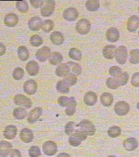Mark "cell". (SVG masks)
Wrapping results in <instances>:
<instances>
[{
	"label": "cell",
	"mask_w": 139,
	"mask_h": 157,
	"mask_svg": "<svg viewBox=\"0 0 139 157\" xmlns=\"http://www.w3.org/2000/svg\"><path fill=\"white\" fill-rule=\"evenodd\" d=\"M88 135L81 129H77L69 137V144L72 147H78L81 144L82 141L86 140Z\"/></svg>",
	"instance_id": "1"
},
{
	"label": "cell",
	"mask_w": 139,
	"mask_h": 157,
	"mask_svg": "<svg viewBox=\"0 0 139 157\" xmlns=\"http://www.w3.org/2000/svg\"><path fill=\"white\" fill-rule=\"evenodd\" d=\"M114 57L116 58V60L119 64H125L127 60L128 53H127V48L125 46L121 45L116 49Z\"/></svg>",
	"instance_id": "2"
},
{
	"label": "cell",
	"mask_w": 139,
	"mask_h": 157,
	"mask_svg": "<svg viewBox=\"0 0 139 157\" xmlns=\"http://www.w3.org/2000/svg\"><path fill=\"white\" fill-rule=\"evenodd\" d=\"M76 30L81 35H86L91 30V24L87 19H81L76 25Z\"/></svg>",
	"instance_id": "3"
},
{
	"label": "cell",
	"mask_w": 139,
	"mask_h": 157,
	"mask_svg": "<svg viewBox=\"0 0 139 157\" xmlns=\"http://www.w3.org/2000/svg\"><path fill=\"white\" fill-rule=\"evenodd\" d=\"M79 126L83 132H85L86 135H89V136H92L95 133V127L94 124L87 119L81 121L79 124Z\"/></svg>",
	"instance_id": "4"
},
{
	"label": "cell",
	"mask_w": 139,
	"mask_h": 157,
	"mask_svg": "<svg viewBox=\"0 0 139 157\" xmlns=\"http://www.w3.org/2000/svg\"><path fill=\"white\" fill-rule=\"evenodd\" d=\"M42 150H43L44 154L48 156H52L56 154V153L58 152V146L54 141L48 140L43 144Z\"/></svg>",
	"instance_id": "5"
},
{
	"label": "cell",
	"mask_w": 139,
	"mask_h": 157,
	"mask_svg": "<svg viewBox=\"0 0 139 157\" xmlns=\"http://www.w3.org/2000/svg\"><path fill=\"white\" fill-rule=\"evenodd\" d=\"M14 104L21 107L29 109L32 107V101L29 98L23 95V94H16L14 98Z\"/></svg>",
	"instance_id": "6"
},
{
	"label": "cell",
	"mask_w": 139,
	"mask_h": 157,
	"mask_svg": "<svg viewBox=\"0 0 139 157\" xmlns=\"http://www.w3.org/2000/svg\"><path fill=\"white\" fill-rule=\"evenodd\" d=\"M55 9V2L52 0H48L45 2V5L41 8V14L43 17H49L53 14Z\"/></svg>",
	"instance_id": "7"
},
{
	"label": "cell",
	"mask_w": 139,
	"mask_h": 157,
	"mask_svg": "<svg viewBox=\"0 0 139 157\" xmlns=\"http://www.w3.org/2000/svg\"><path fill=\"white\" fill-rule=\"evenodd\" d=\"M130 107L125 101H119L114 106V111L118 116H125L129 113Z\"/></svg>",
	"instance_id": "8"
},
{
	"label": "cell",
	"mask_w": 139,
	"mask_h": 157,
	"mask_svg": "<svg viewBox=\"0 0 139 157\" xmlns=\"http://www.w3.org/2000/svg\"><path fill=\"white\" fill-rule=\"evenodd\" d=\"M51 55V49L49 47L44 46L39 49L36 53V58L40 62H45Z\"/></svg>",
	"instance_id": "9"
},
{
	"label": "cell",
	"mask_w": 139,
	"mask_h": 157,
	"mask_svg": "<svg viewBox=\"0 0 139 157\" xmlns=\"http://www.w3.org/2000/svg\"><path fill=\"white\" fill-rule=\"evenodd\" d=\"M42 113V109L41 107H36L29 113L27 116V122L32 124L39 120Z\"/></svg>",
	"instance_id": "10"
},
{
	"label": "cell",
	"mask_w": 139,
	"mask_h": 157,
	"mask_svg": "<svg viewBox=\"0 0 139 157\" xmlns=\"http://www.w3.org/2000/svg\"><path fill=\"white\" fill-rule=\"evenodd\" d=\"M24 91L29 95H33L37 91V83L34 80H27L24 84Z\"/></svg>",
	"instance_id": "11"
},
{
	"label": "cell",
	"mask_w": 139,
	"mask_h": 157,
	"mask_svg": "<svg viewBox=\"0 0 139 157\" xmlns=\"http://www.w3.org/2000/svg\"><path fill=\"white\" fill-rule=\"evenodd\" d=\"M78 16H79V12L75 8H68L65 9L63 13L64 19L68 21H74L75 20L77 19Z\"/></svg>",
	"instance_id": "12"
},
{
	"label": "cell",
	"mask_w": 139,
	"mask_h": 157,
	"mask_svg": "<svg viewBox=\"0 0 139 157\" xmlns=\"http://www.w3.org/2000/svg\"><path fill=\"white\" fill-rule=\"evenodd\" d=\"M12 144L9 141L6 140H2L0 141V156L7 157L9 154H11Z\"/></svg>",
	"instance_id": "13"
},
{
	"label": "cell",
	"mask_w": 139,
	"mask_h": 157,
	"mask_svg": "<svg viewBox=\"0 0 139 157\" xmlns=\"http://www.w3.org/2000/svg\"><path fill=\"white\" fill-rule=\"evenodd\" d=\"M18 17L17 14H14V13H10V14H6V17L4 18V24H6L7 27H14L18 23Z\"/></svg>",
	"instance_id": "14"
},
{
	"label": "cell",
	"mask_w": 139,
	"mask_h": 157,
	"mask_svg": "<svg viewBox=\"0 0 139 157\" xmlns=\"http://www.w3.org/2000/svg\"><path fill=\"white\" fill-rule=\"evenodd\" d=\"M139 26V18L138 16L132 15L129 17L127 22V29L131 33H134L137 30Z\"/></svg>",
	"instance_id": "15"
},
{
	"label": "cell",
	"mask_w": 139,
	"mask_h": 157,
	"mask_svg": "<svg viewBox=\"0 0 139 157\" xmlns=\"http://www.w3.org/2000/svg\"><path fill=\"white\" fill-rule=\"evenodd\" d=\"M33 133L32 131L29 128H23L21 131L20 133V138L24 143H30L33 140Z\"/></svg>",
	"instance_id": "16"
},
{
	"label": "cell",
	"mask_w": 139,
	"mask_h": 157,
	"mask_svg": "<svg viewBox=\"0 0 139 157\" xmlns=\"http://www.w3.org/2000/svg\"><path fill=\"white\" fill-rule=\"evenodd\" d=\"M17 128L15 125H9L6 127L4 132H3V135H4L5 138L9 139V140H11L14 139V137L17 135Z\"/></svg>",
	"instance_id": "17"
},
{
	"label": "cell",
	"mask_w": 139,
	"mask_h": 157,
	"mask_svg": "<svg viewBox=\"0 0 139 157\" xmlns=\"http://www.w3.org/2000/svg\"><path fill=\"white\" fill-rule=\"evenodd\" d=\"M123 147L128 151H133L138 146V142L134 137H129V138L125 139L124 140L123 143Z\"/></svg>",
	"instance_id": "18"
},
{
	"label": "cell",
	"mask_w": 139,
	"mask_h": 157,
	"mask_svg": "<svg viewBox=\"0 0 139 157\" xmlns=\"http://www.w3.org/2000/svg\"><path fill=\"white\" fill-rule=\"evenodd\" d=\"M26 70L30 76H33L37 75V73L40 71V66L37 62L34 61V60H30L27 63V66H26Z\"/></svg>",
	"instance_id": "19"
},
{
	"label": "cell",
	"mask_w": 139,
	"mask_h": 157,
	"mask_svg": "<svg viewBox=\"0 0 139 157\" xmlns=\"http://www.w3.org/2000/svg\"><path fill=\"white\" fill-rule=\"evenodd\" d=\"M106 38L110 42H115L119 38V30L115 27H110L106 33Z\"/></svg>",
	"instance_id": "20"
},
{
	"label": "cell",
	"mask_w": 139,
	"mask_h": 157,
	"mask_svg": "<svg viewBox=\"0 0 139 157\" xmlns=\"http://www.w3.org/2000/svg\"><path fill=\"white\" fill-rule=\"evenodd\" d=\"M42 19L39 17H33L30 19L28 22V27L30 30L38 31L42 28Z\"/></svg>",
	"instance_id": "21"
},
{
	"label": "cell",
	"mask_w": 139,
	"mask_h": 157,
	"mask_svg": "<svg viewBox=\"0 0 139 157\" xmlns=\"http://www.w3.org/2000/svg\"><path fill=\"white\" fill-rule=\"evenodd\" d=\"M116 47L112 45H107L104 47L102 50L103 56L107 60H112L114 57V54H115Z\"/></svg>",
	"instance_id": "22"
},
{
	"label": "cell",
	"mask_w": 139,
	"mask_h": 157,
	"mask_svg": "<svg viewBox=\"0 0 139 157\" xmlns=\"http://www.w3.org/2000/svg\"><path fill=\"white\" fill-rule=\"evenodd\" d=\"M98 97L97 94L93 91H88L84 96V102L86 105L93 106L97 103Z\"/></svg>",
	"instance_id": "23"
},
{
	"label": "cell",
	"mask_w": 139,
	"mask_h": 157,
	"mask_svg": "<svg viewBox=\"0 0 139 157\" xmlns=\"http://www.w3.org/2000/svg\"><path fill=\"white\" fill-rule=\"evenodd\" d=\"M50 40L54 45H60L64 41V35L61 33L58 32V31H55V32H53L51 34Z\"/></svg>",
	"instance_id": "24"
},
{
	"label": "cell",
	"mask_w": 139,
	"mask_h": 157,
	"mask_svg": "<svg viewBox=\"0 0 139 157\" xmlns=\"http://www.w3.org/2000/svg\"><path fill=\"white\" fill-rule=\"evenodd\" d=\"M55 73H56L57 76H60V77H66L70 73L69 67L68 66L67 63H62L56 68Z\"/></svg>",
	"instance_id": "25"
},
{
	"label": "cell",
	"mask_w": 139,
	"mask_h": 157,
	"mask_svg": "<svg viewBox=\"0 0 139 157\" xmlns=\"http://www.w3.org/2000/svg\"><path fill=\"white\" fill-rule=\"evenodd\" d=\"M63 61V56L59 52H52L49 56V63L53 66L60 64Z\"/></svg>",
	"instance_id": "26"
},
{
	"label": "cell",
	"mask_w": 139,
	"mask_h": 157,
	"mask_svg": "<svg viewBox=\"0 0 139 157\" xmlns=\"http://www.w3.org/2000/svg\"><path fill=\"white\" fill-rule=\"evenodd\" d=\"M101 102L105 107H110L114 102V97L110 93L104 92L101 96Z\"/></svg>",
	"instance_id": "27"
},
{
	"label": "cell",
	"mask_w": 139,
	"mask_h": 157,
	"mask_svg": "<svg viewBox=\"0 0 139 157\" xmlns=\"http://www.w3.org/2000/svg\"><path fill=\"white\" fill-rule=\"evenodd\" d=\"M66 63L69 67L70 72H72V73L75 74L76 76H79V75L81 74L82 67L79 63H75V62L73 61H69Z\"/></svg>",
	"instance_id": "28"
},
{
	"label": "cell",
	"mask_w": 139,
	"mask_h": 157,
	"mask_svg": "<svg viewBox=\"0 0 139 157\" xmlns=\"http://www.w3.org/2000/svg\"><path fill=\"white\" fill-rule=\"evenodd\" d=\"M13 116L16 119H24L27 117V112L26 109H23L21 107L15 108L13 111Z\"/></svg>",
	"instance_id": "29"
},
{
	"label": "cell",
	"mask_w": 139,
	"mask_h": 157,
	"mask_svg": "<svg viewBox=\"0 0 139 157\" xmlns=\"http://www.w3.org/2000/svg\"><path fill=\"white\" fill-rule=\"evenodd\" d=\"M17 55L20 60L22 61H26L29 58L28 49L25 46H20L17 49Z\"/></svg>",
	"instance_id": "30"
},
{
	"label": "cell",
	"mask_w": 139,
	"mask_h": 157,
	"mask_svg": "<svg viewBox=\"0 0 139 157\" xmlns=\"http://www.w3.org/2000/svg\"><path fill=\"white\" fill-rule=\"evenodd\" d=\"M56 89L60 93H64V94H68L70 91V86L67 82H65L64 80H60L56 85Z\"/></svg>",
	"instance_id": "31"
},
{
	"label": "cell",
	"mask_w": 139,
	"mask_h": 157,
	"mask_svg": "<svg viewBox=\"0 0 139 157\" xmlns=\"http://www.w3.org/2000/svg\"><path fill=\"white\" fill-rule=\"evenodd\" d=\"M86 7L88 11H96L100 7V3L97 0H89L86 2Z\"/></svg>",
	"instance_id": "32"
},
{
	"label": "cell",
	"mask_w": 139,
	"mask_h": 157,
	"mask_svg": "<svg viewBox=\"0 0 139 157\" xmlns=\"http://www.w3.org/2000/svg\"><path fill=\"white\" fill-rule=\"evenodd\" d=\"M82 52H80L79 49L72 48L69 51V57L72 60H76V61H79L82 59Z\"/></svg>",
	"instance_id": "33"
},
{
	"label": "cell",
	"mask_w": 139,
	"mask_h": 157,
	"mask_svg": "<svg viewBox=\"0 0 139 157\" xmlns=\"http://www.w3.org/2000/svg\"><path fill=\"white\" fill-rule=\"evenodd\" d=\"M129 76L128 73L124 72V73H121L120 75H119L117 77H116V79H117L119 86H125V85H126L129 81Z\"/></svg>",
	"instance_id": "34"
},
{
	"label": "cell",
	"mask_w": 139,
	"mask_h": 157,
	"mask_svg": "<svg viewBox=\"0 0 139 157\" xmlns=\"http://www.w3.org/2000/svg\"><path fill=\"white\" fill-rule=\"evenodd\" d=\"M129 61L132 64L139 63V49H132L131 51Z\"/></svg>",
	"instance_id": "35"
},
{
	"label": "cell",
	"mask_w": 139,
	"mask_h": 157,
	"mask_svg": "<svg viewBox=\"0 0 139 157\" xmlns=\"http://www.w3.org/2000/svg\"><path fill=\"white\" fill-rule=\"evenodd\" d=\"M76 102L75 98H73L72 100L71 103L67 107V109H65V113L68 116H73V114L76 113Z\"/></svg>",
	"instance_id": "36"
},
{
	"label": "cell",
	"mask_w": 139,
	"mask_h": 157,
	"mask_svg": "<svg viewBox=\"0 0 139 157\" xmlns=\"http://www.w3.org/2000/svg\"><path fill=\"white\" fill-rule=\"evenodd\" d=\"M107 134L110 137H117L120 135L121 134V128L120 127L117 126V125H114V126L110 127L107 131Z\"/></svg>",
	"instance_id": "37"
},
{
	"label": "cell",
	"mask_w": 139,
	"mask_h": 157,
	"mask_svg": "<svg viewBox=\"0 0 139 157\" xmlns=\"http://www.w3.org/2000/svg\"><path fill=\"white\" fill-rule=\"evenodd\" d=\"M16 7L21 13H26L29 10L28 4L27 2L24 1V0L16 2Z\"/></svg>",
	"instance_id": "38"
},
{
	"label": "cell",
	"mask_w": 139,
	"mask_h": 157,
	"mask_svg": "<svg viewBox=\"0 0 139 157\" xmlns=\"http://www.w3.org/2000/svg\"><path fill=\"white\" fill-rule=\"evenodd\" d=\"M30 42L31 45H33V46L39 47L43 43V40H42V37L40 36L39 35H33L30 37Z\"/></svg>",
	"instance_id": "39"
},
{
	"label": "cell",
	"mask_w": 139,
	"mask_h": 157,
	"mask_svg": "<svg viewBox=\"0 0 139 157\" xmlns=\"http://www.w3.org/2000/svg\"><path fill=\"white\" fill-rule=\"evenodd\" d=\"M54 28V23L51 20H46L43 21L42 24V29L45 33H49Z\"/></svg>",
	"instance_id": "40"
},
{
	"label": "cell",
	"mask_w": 139,
	"mask_h": 157,
	"mask_svg": "<svg viewBox=\"0 0 139 157\" xmlns=\"http://www.w3.org/2000/svg\"><path fill=\"white\" fill-rule=\"evenodd\" d=\"M63 80L65 82L68 83L69 86H73L77 82V77H76V75L71 73L69 75H68Z\"/></svg>",
	"instance_id": "41"
},
{
	"label": "cell",
	"mask_w": 139,
	"mask_h": 157,
	"mask_svg": "<svg viewBox=\"0 0 139 157\" xmlns=\"http://www.w3.org/2000/svg\"><path fill=\"white\" fill-rule=\"evenodd\" d=\"M73 98V97L68 98L65 97V96H61V97H60L58 100V104H59L60 107H68L70 103H71Z\"/></svg>",
	"instance_id": "42"
},
{
	"label": "cell",
	"mask_w": 139,
	"mask_h": 157,
	"mask_svg": "<svg viewBox=\"0 0 139 157\" xmlns=\"http://www.w3.org/2000/svg\"><path fill=\"white\" fill-rule=\"evenodd\" d=\"M13 78L15 80H21V78L24 77V71L21 67H17L14 70L12 73Z\"/></svg>",
	"instance_id": "43"
},
{
	"label": "cell",
	"mask_w": 139,
	"mask_h": 157,
	"mask_svg": "<svg viewBox=\"0 0 139 157\" xmlns=\"http://www.w3.org/2000/svg\"><path fill=\"white\" fill-rule=\"evenodd\" d=\"M106 85L110 89H117L119 87V85L117 83V79L114 77H110L107 78V82H106Z\"/></svg>",
	"instance_id": "44"
},
{
	"label": "cell",
	"mask_w": 139,
	"mask_h": 157,
	"mask_svg": "<svg viewBox=\"0 0 139 157\" xmlns=\"http://www.w3.org/2000/svg\"><path fill=\"white\" fill-rule=\"evenodd\" d=\"M29 155L30 157H39L41 156V151L40 147L37 146H32L28 150Z\"/></svg>",
	"instance_id": "45"
},
{
	"label": "cell",
	"mask_w": 139,
	"mask_h": 157,
	"mask_svg": "<svg viewBox=\"0 0 139 157\" xmlns=\"http://www.w3.org/2000/svg\"><path fill=\"white\" fill-rule=\"evenodd\" d=\"M121 73H122V70L117 66L111 67L109 70V74L113 77H117L119 75L121 74Z\"/></svg>",
	"instance_id": "46"
},
{
	"label": "cell",
	"mask_w": 139,
	"mask_h": 157,
	"mask_svg": "<svg viewBox=\"0 0 139 157\" xmlns=\"http://www.w3.org/2000/svg\"><path fill=\"white\" fill-rule=\"evenodd\" d=\"M75 126H76V125L73 122H69L68 123H67L65 125V133L68 135H72L74 131Z\"/></svg>",
	"instance_id": "47"
},
{
	"label": "cell",
	"mask_w": 139,
	"mask_h": 157,
	"mask_svg": "<svg viewBox=\"0 0 139 157\" xmlns=\"http://www.w3.org/2000/svg\"><path fill=\"white\" fill-rule=\"evenodd\" d=\"M131 84L135 87H139V72L134 73L131 79Z\"/></svg>",
	"instance_id": "48"
},
{
	"label": "cell",
	"mask_w": 139,
	"mask_h": 157,
	"mask_svg": "<svg viewBox=\"0 0 139 157\" xmlns=\"http://www.w3.org/2000/svg\"><path fill=\"white\" fill-rule=\"evenodd\" d=\"M30 4L33 7L36 8H40V7H42L44 4V2L42 1V0H30Z\"/></svg>",
	"instance_id": "49"
},
{
	"label": "cell",
	"mask_w": 139,
	"mask_h": 157,
	"mask_svg": "<svg viewBox=\"0 0 139 157\" xmlns=\"http://www.w3.org/2000/svg\"><path fill=\"white\" fill-rule=\"evenodd\" d=\"M10 157H21V153L17 149H14V150H11Z\"/></svg>",
	"instance_id": "50"
},
{
	"label": "cell",
	"mask_w": 139,
	"mask_h": 157,
	"mask_svg": "<svg viewBox=\"0 0 139 157\" xmlns=\"http://www.w3.org/2000/svg\"><path fill=\"white\" fill-rule=\"evenodd\" d=\"M6 46H5L2 42H0V56L4 55V54L6 53Z\"/></svg>",
	"instance_id": "51"
},
{
	"label": "cell",
	"mask_w": 139,
	"mask_h": 157,
	"mask_svg": "<svg viewBox=\"0 0 139 157\" xmlns=\"http://www.w3.org/2000/svg\"><path fill=\"white\" fill-rule=\"evenodd\" d=\"M57 157H71V156L66 153H59Z\"/></svg>",
	"instance_id": "52"
},
{
	"label": "cell",
	"mask_w": 139,
	"mask_h": 157,
	"mask_svg": "<svg viewBox=\"0 0 139 157\" xmlns=\"http://www.w3.org/2000/svg\"><path fill=\"white\" fill-rule=\"evenodd\" d=\"M137 109H138L139 110V102L138 103V104H137Z\"/></svg>",
	"instance_id": "53"
},
{
	"label": "cell",
	"mask_w": 139,
	"mask_h": 157,
	"mask_svg": "<svg viewBox=\"0 0 139 157\" xmlns=\"http://www.w3.org/2000/svg\"><path fill=\"white\" fill-rule=\"evenodd\" d=\"M108 157H117V156H109Z\"/></svg>",
	"instance_id": "54"
},
{
	"label": "cell",
	"mask_w": 139,
	"mask_h": 157,
	"mask_svg": "<svg viewBox=\"0 0 139 157\" xmlns=\"http://www.w3.org/2000/svg\"><path fill=\"white\" fill-rule=\"evenodd\" d=\"M138 36H139V31H138Z\"/></svg>",
	"instance_id": "55"
},
{
	"label": "cell",
	"mask_w": 139,
	"mask_h": 157,
	"mask_svg": "<svg viewBox=\"0 0 139 157\" xmlns=\"http://www.w3.org/2000/svg\"><path fill=\"white\" fill-rule=\"evenodd\" d=\"M138 11H139V7H138Z\"/></svg>",
	"instance_id": "56"
}]
</instances>
